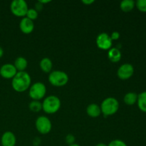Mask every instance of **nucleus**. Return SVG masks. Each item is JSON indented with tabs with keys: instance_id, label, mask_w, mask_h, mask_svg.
I'll list each match as a JSON object with an SVG mask.
<instances>
[{
	"instance_id": "obj_1",
	"label": "nucleus",
	"mask_w": 146,
	"mask_h": 146,
	"mask_svg": "<svg viewBox=\"0 0 146 146\" xmlns=\"http://www.w3.org/2000/svg\"><path fill=\"white\" fill-rule=\"evenodd\" d=\"M31 84V76L26 71H18L11 81L13 89L19 93H22L27 91L30 88Z\"/></svg>"
},
{
	"instance_id": "obj_2",
	"label": "nucleus",
	"mask_w": 146,
	"mask_h": 146,
	"mask_svg": "<svg viewBox=\"0 0 146 146\" xmlns=\"http://www.w3.org/2000/svg\"><path fill=\"white\" fill-rule=\"evenodd\" d=\"M61 103L56 96L51 95L47 96L42 103V110L48 114H54L61 108Z\"/></svg>"
},
{
	"instance_id": "obj_3",
	"label": "nucleus",
	"mask_w": 146,
	"mask_h": 146,
	"mask_svg": "<svg viewBox=\"0 0 146 146\" xmlns=\"http://www.w3.org/2000/svg\"><path fill=\"white\" fill-rule=\"evenodd\" d=\"M101 113L106 116H110L116 113L119 109V103L116 98L108 97L104 99L101 105Z\"/></svg>"
},
{
	"instance_id": "obj_4",
	"label": "nucleus",
	"mask_w": 146,
	"mask_h": 146,
	"mask_svg": "<svg viewBox=\"0 0 146 146\" xmlns=\"http://www.w3.org/2000/svg\"><path fill=\"white\" fill-rule=\"evenodd\" d=\"M48 81L56 87L64 86L68 81V76L62 71H54L48 76Z\"/></svg>"
},
{
	"instance_id": "obj_5",
	"label": "nucleus",
	"mask_w": 146,
	"mask_h": 146,
	"mask_svg": "<svg viewBox=\"0 0 146 146\" xmlns=\"http://www.w3.org/2000/svg\"><path fill=\"white\" fill-rule=\"evenodd\" d=\"M46 94V87L43 83L36 82L31 85L29 95L33 101H39L45 96Z\"/></svg>"
},
{
	"instance_id": "obj_6",
	"label": "nucleus",
	"mask_w": 146,
	"mask_h": 146,
	"mask_svg": "<svg viewBox=\"0 0 146 146\" xmlns=\"http://www.w3.org/2000/svg\"><path fill=\"white\" fill-rule=\"evenodd\" d=\"M10 9L16 17H25L29 9L28 4L24 0H14L11 3Z\"/></svg>"
},
{
	"instance_id": "obj_7",
	"label": "nucleus",
	"mask_w": 146,
	"mask_h": 146,
	"mask_svg": "<svg viewBox=\"0 0 146 146\" xmlns=\"http://www.w3.org/2000/svg\"><path fill=\"white\" fill-rule=\"evenodd\" d=\"M36 128L38 133L43 135L48 134L51 132L52 128V123L49 118L46 116H39L37 118L35 123Z\"/></svg>"
},
{
	"instance_id": "obj_8",
	"label": "nucleus",
	"mask_w": 146,
	"mask_h": 146,
	"mask_svg": "<svg viewBox=\"0 0 146 146\" xmlns=\"http://www.w3.org/2000/svg\"><path fill=\"white\" fill-rule=\"evenodd\" d=\"M96 42L97 46L102 50H109L111 48L113 44V41L110 35L104 32L101 33L97 36Z\"/></svg>"
},
{
	"instance_id": "obj_9",
	"label": "nucleus",
	"mask_w": 146,
	"mask_h": 146,
	"mask_svg": "<svg viewBox=\"0 0 146 146\" xmlns=\"http://www.w3.org/2000/svg\"><path fill=\"white\" fill-rule=\"evenodd\" d=\"M134 74V67L131 64H124L119 67L117 71L118 78L121 80H127Z\"/></svg>"
},
{
	"instance_id": "obj_10",
	"label": "nucleus",
	"mask_w": 146,
	"mask_h": 146,
	"mask_svg": "<svg viewBox=\"0 0 146 146\" xmlns=\"http://www.w3.org/2000/svg\"><path fill=\"white\" fill-rule=\"evenodd\" d=\"M17 72L18 71L14 64H6L1 66L0 68V76L7 79H10V78L12 79L17 74Z\"/></svg>"
},
{
	"instance_id": "obj_11",
	"label": "nucleus",
	"mask_w": 146,
	"mask_h": 146,
	"mask_svg": "<svg viewBox=\"0 0 146 146\" xmlns=\"http://www.w3.org/2000/svg\"><path fill=\"white\" fill-rule=\"evenodd\" d=\"M19 29L24 34H31L34 29V21L27 17H24L19 23Z\"/></svg>"
},
{
	"instance_id": "obj_12",
	"label": "nucleus",
	"mask_w": 146,
	"mask_h": 146,
	"mask_svg": "<svg viewBox=\"0 0 146 146\" xmlns=\"http://www.w3.org/2000/svg\"><path fill=\"white\" fill-rule=\"evenodd\" d=\"M1 146H15L17 143L15 135L11 131H6L1 136Z\"/></svg>"
},
{
	"instance_id": "obj_13",
	"label": "nucleus",
	"mask_w": 146,
	"mask_h": 146,
	"mask_svg": "<svg viewBox=\"0 0 146 146\" xmlns=\"http://www.w3.org/2000/svg\"><path fill=\"white\" fill-rule=\"evenodd\" d=\"M86 113L91 118H97L101 114V107L96 104H91L87 107Z\"/></svg>"
},
{
	"instance_id": "obj_14",
	"label": "nucleus",
	"mask_w": 146,
	"mask_h": 146,
	"mask_svg": "<svg viewBox=\"0 0 146 146\" xmlns=\"http://www.w3.org/2000/svg\"><path fill=\"white\" fill-rule=\"evenodd\" d=\"M121 56H122V54L118 48H111L108 50V59L112 63H117L120 61V60L121 59Z\"/></svg>"
},
{
	"instance_id": "obj_15",
	"label": "nucleus",
	"mask_w": 146,
	"mask_h": 146,
	"mask_svg": "<svg viewBox=\"0 0 146 146\" xmlns=\"http://www.w3.org/2000/svg\"><path fill=\"white\" fill-rule=\"evenodd\" d=\"M14 66L17 68V71H25L28 66V61L24 57L19 56L16 58Z\"/></svg>"
},
{
	"instance_id": "obj_16",
	"label": "nucleus",
	"mask_w": 146,
	"mask_h": 146,
	"mask_svg": "<svg viewBox=\"0 0 146 146\" xmlns=\"http://www.w3.org/2000/svg\"><path fill=\"white\" fill-rule=\"evenodd\" d=\"M40 68L45 73H49L51 71L53 67V63L50 58L45 57V58H42L40 61Z\"/></svg>"
},
{
	"instance_id": "obj_17",
	"label": "nucleus",
	"mask_w": 146,
	"mask_h": 146,
	"mask_svg": "<svg viewBox=\"0 0 146 146\" xmlns=\"http://www.w3.org/2000/svg\"><path fill=\"white\" fill-rule=\"evenodd\" d=\"M135 6V2L133 0H123L121 2L120 7L124 12H129L132 11Z\"/></svg>"
},
{
	"instance_id": "obj_18",
	"label": "nucleus",
	"mask_w": 146,
	"mask_h": 146,
	"mask_svg": "<svg viewBox=\"0 0 146 146\" xmlns=\"http://www.w3.org/2000/svg\"><path fill=\"white\" fill-rule=\"evenodd\" d=\"M124 103L126 105L132 106L134 105L138 101V94L133 92H129L125 95L123 98Z\"/></svg>"
},
{
	"instance_id": "obj_19",
	"label": "nucleus",
	"mask_w": 146,
	"mask_h": 146,
	"mask_svg": "<svg viewBox=\"0 0 146 146\" xmlns=\"http://www.w3.org/2000/svg\"><path fill=\"white\" fill-rule=\"evenodd\" d=\"M137 104L139 109L143 112L146 113V91H143L138 95Z\"/></svg>"
},
{
	"instance_id": "obj_20",
	"label": "nucleus",
	"mask_w": 146,
	"mask_h": 146,
	"mask_svg": "<svg viewBox=\"0 0 146 146\" xmlns=\"http://www.w3.org/2000/svg\"><path fill=\"white\" fill-rule=\"evenodd\" d=\"M29 109L30 111L33 112H39L42 110V103L39 102V101H32L29 104Z\"/></svg>"
},
{
	"instance_id": "obj_21",
	"label": "nucleus",
	"mask_w": 146,
	"mask_h": 146,
	"mask_svg": "<svg viewBox=\"0 0 146 146\" xmlns=\"http://www.w3.org/2000/svg\"><path fill=\"white\" fill-rule=\"evenodd\" d=\"M38 12L35 9H29L26 17H27V18L29 19L31 21H34V20L36 19L37 17H38Z\"/></svg>"
},
{
	"instance_id": "obj_22",
	"label": "nucleus",
	"mask_w": 146,
	"mask_h": 146,
	"mask_svg": "<svg viewBox=\"0 0 146 146\" xmlns=\"http://www.w3.org/2000/svg\"><path fill=\"white\" fill-rule=\"evenodd\" d=\"M135 6L142 12H146V0H138L135 2Z\"/></svg>"
},
{
	"instance_id": "obj_23",
	"label": "nucleus",
	"mask_w": 146,
	"mask_h": 146,
	"mask_svg": "<svg viewBox=\"0 0 146 146\" xmlns=\"http://www.w3.org/2000/svg\"><path fill=\"white\" fill-rule=\"evenodd\" d=\"M108 146H127V145L121 140H113L109 143Z\"/></svg>"
},
{
	"instance_id": "obj_24",
	"label": "nucleus",
	"mask_w": 146,
	"mask_h": 146,
	"mask_svg": "<svg viewBox=\"0 0 146 146\" xmlns=\"http://www.w3.org/2000/svg\"><path fill=\"white\" fill-rule=\"evenodd\" d=\"M75 137H74V135H72V134H68V135H67L66 137V143H68L69 145L74 144V143H75Z\"/></svg>"
},
{
	"instance_id": "obj_25",
	"label": "nucleus",
	"mask_w": 146,
	"mask_h": 146,
	"mask_svg": "<svg viewBox=\"0 0 146 146\" xmlns=\"http://www.w3.org/2000/svg\"><path fill=\"white\" fill-rule=\"evenodd\" d=\"M110 36H111L112 41H113V40H118L120 38V33L118 31H113V32H112V34H111Z\"/></svg>"
},
{
	"instance_id": "obj_26",
	"label": "nucleus",
	"mask_w": 146,
	"mask_h": 146,
	"mask_svg": "<svg viewBox=\"0 0 146 146\" xmlns=\"http://www.w3.org/2000/svg\"><path fill=\"white\" fill-rule=\"evenodd\" d=\"M43 7H44V5H43V4H41V3H39L38 1V2L36 3V9H35L36 10V11L38 12V11H40L41 9H42Z\"/></svg>"
},
{
	"instance_id": "obj_27",
	"label": "nucleus",
	"mask_w": 146,
	"mask_h": 146,
	"mask_svg": "<svg viewBox=\"0 0 146 146\" xmlns=\"http://www.w3.org/2000/svg\"><path fill=\"white\" fill-rule=\"evenodd\" d=\"M82 3H84V4H86V5H91V4L94 3V0H83Z\"/></svg>"
},
{
	"instance_id": "obj_28",
	"label": "nucleus",
	"mask_w": 146,
	"mask_h": 146,
	"mask_svg": "<svg viewBox=\"0 0 146 146\" xmlns=\"http://www.w3.org/2000/svg\"><path fill=\"white\" fill-rule=\"evenodd\" d=\"M3 55H4V50H3V48L0 46V58L3 56Z\"/></svg>"
},
{
	"instance_id": "obj_29",
	"label": "nucleus",
	"mask_w": 146,
	"mask_h": 146,
	"mask_svg": "<svg viewBox=\"0 0 146 146\" xmlns=\"http://www.w3.org/2000/svg\"><path fill=\"white\" fill-rule=\"evenodd\" d=\"M38 2L41 3V4H43V5H44V4H47V3H49V2H51V1H50V0H48V1H38Z\"/></svg>"
},
{
	"instance_id": "obj_30",
	"label": "nucleus",
	"mask_w": 146,
	"mask_h": 146,
	"mask_svg": "<svg viewBox=\"0 0 146 146\" xmlns=\"http://www.w3.org/2000/svg\"><path fill=\"white\" fill-rule=\"evenodd\" d=\"M96 146H108V145H106V144L104 143H100L97 144Z\"/></svg>"
},
{
	"instance_id": "obj_31",
	"label": "nucleus",
	"mask_w": 146,
	"mask_h": 146,
	"mask_svg": "<svg viewBox=\"0 0 146 146\" xmlns=\"http://www.w3.org/2000/svg\"><path fill=\"white\" fill-rule=\"evenodd\" d=\"M68 146H80V145H78V144H76V143H74V144H72V145H68Z\"/></svg>"
}]
</instances>
